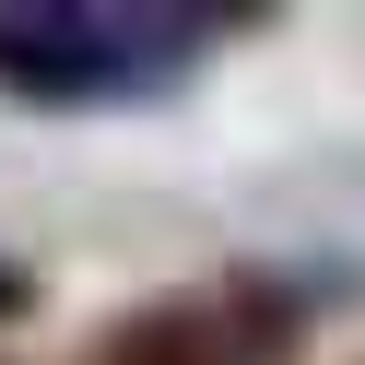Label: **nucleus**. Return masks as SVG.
<instances>
[{"label": "nucleus", "mask_w": 365, "mask_h": 365, "mask_svg": "<svg viewBox=\"0 0 365 365\" xmlns=\"http://www.w3.org/2000/svg\"><path fill=\"white\" fill-rule=\"evenodd\" d=\"M236 12H142V0H0V95L36 118H95V106H165L200 71V48Z\"/></svg>", "instance_id": "f257e3e1"}, {"label": "nucleus", "mask_w": 365, "mask_h": 365, "mask_svg": "<svg viewBox=\"0 0 365 365\" xmlns=\"http://www.w3.org/2000/svg\"><path fill=\"white\" fill-rule=\"evenodd\" d=\"M83 365H236V341H224L212 294H153V307H130Z\"/></svg>", "instance_id": "f03ea898"}, {"label": "nucleus", "mask_w": 365, "mask_h": 365, "mask_svg": "<svg viewBox=\"0 0 365 365\" xmlns=\"http://www.w3.org/2000/svg\"><path fill=\"white\" fill-rule=\"evenodd\" d=\"M212 318H224V341H236V365H294V341H307V318H318V294L307 283H283V271H224V294H212Z\"/></svg>", "instance_id": "7ed1b4c3"}, {"label": "nucleus", "mask_w": 365, "mask_h": 365, "mask_svg": "<svg viewBox=\"0 0 365 365\" xmlns=\"http://www.w3.org/2000/svg\"><path fill=\"white\" fill-rule=\"evenodd\" d=\"M12 318H36V271L24 259H0V330H12Z\"/></svg>", "instance_id": "20e7f679"}]
</instances>
